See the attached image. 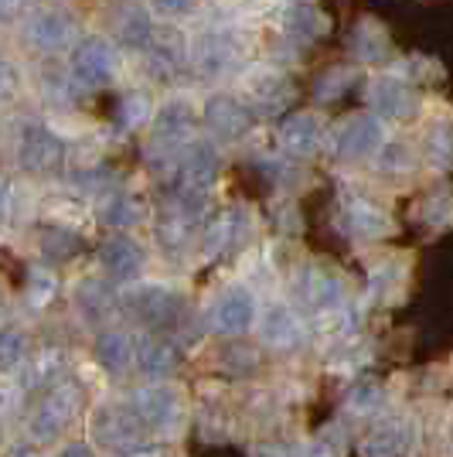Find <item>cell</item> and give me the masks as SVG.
I'll return each instance as SVG.
<instances>
[{
	"label": "cell",
	"instance_id": "cell-21",
	"mask_svg": "<svg viewBox=\"0 0 453 457\" xmlns=\"http://www.w3.org/2000/svg\"><path fill=\"white\" fill-rule=\"evenodd\" d=\"M286 28L297 35V38H317L324 31V21L317 18V11H310V7H297V11H290L286 14Z\"/></svg>",
	"mask_w": 453,
	"mask_h": 457
},
{
	"label": "cell",
	"instance_id": "cell-22",
	"mask_svg": "<svg viewBox=\"0 0 453 457\" xmlns=\"http://www.w3.org/2000/svg\"><path fill=\"white\" fill-rule=\"evenodd\" d=\"M307 297H310V304H317V307L338 304L341 284L334 277H327V273H310V290H307Z\"/></svg>",
	"mask_w": 453,
	"mask_h": 457
},
{
	"label": "cell",
	"instance_id": "cell-26",
	"mask_svg": "<svg viewBox=\"0 0 453 457\" xmlns=\"http://www.w3.org/2000/svg\"><path fill=\"white\" fill-rule=\"evenodd\" d=\"M140 120H147V99L130 96V99L123 103V123H127V127H133V123H140Z\"/></svg>",
	"mask_w": 453,
	"mask_h": 457
},
{
	"label": "cell",
	"instance_id": "cell-27",
	"mask_svg": "<svg viewBox=\"0 0 453 457\" xmlns=\"http://www.w3.org/2000/svg\"><path fill=\"white\" fill-rule=\"evenodd\" d=\"M11 86H14V72H11L7 62H0V99L11 93Z\"/></svg>",
	"mask_w": 453,
	"mask_h": 457
},
{
	"label": "cell",
	"instance_id": "cell-18",
	"mask_svg": "<svg viewBox=\"0 0 453 457\" xmlns=\"http://www.w3.org/2000/svg\"><path fill=\"white\" fill-rule=\"evenodd\" d=\"M344 215H348V226L361 232V236H378V232L389 228V219L375 205H368V202H348Z\"/></svg>",
	"mask_w": 453,
	"mask_h": 457
},
{
	"label": "cell",
	"instance_id": "cell-14",
	"mask_svg": "<svg viewBox=\"0 0 453 457\" xmlns=\"http://www.w3.org/2000/svg\"><path fill=\"white\" fill-rule=\"evenodd\" d=\"M191 130V110L188 103H168L161 113L153 116V134L161 140H181Z\"/></svg>",
	"mask_w": 453,
	"mask_h": 457
},
{
	"label": "cell",
	"instance_id": "cell-20",
	"mask_svg": "<svg viewBox=\"0 0 453 457\" xmlns=\"http://www.w3.org/2000/svg\"><path fill=\"white\" fill-rule=\"evenodd\" d=\"M119 31H123V41L130 45V48H140V45H147L153 38V24H151V14L147 11H130L127 21L119 24Z\"/></svg>",
	"mask_w": 453,
	"mask_h": 457
},
{
	"label": "cell",
	"instance_id": "cell-2",
	"mask_svg": "<svg viewBox=\"0 0 453 457\" xmlns=\"http://www.w3.org/2000/svg\"><path fill=\"white\" fill-rule=\"evenodd\" d=\"M78 403H82V393L76 386H58L55 393L38 406V413L31 420V434L38 440H55L78 413Z\"/></svg>",
	"mask_w": 453,
	"mask_h": 457
},
{
	"label": "cell",
	"instance_id": "cell-31",
	"mask_svg": "<svg viewBox=\"0 0 453 457\" xmlns=\"http://www.w3.org/2000/svg\"><path fill=\"white\" fill-rule=\"evenodd\" d=\"M11 14V0H0V21Z\"/></svg>",
	"mask_w": 453,
	"mask_h": 457
},
{
	"label": "cell",
	"instance_id": "cell-11",
	"mask_svg": "<svg viewBox=\"0 0 453 457\" xmlns=\"http://www.w3.org/2000/svg\"><path fill=\"white\" fill-rule=\"evenodd\" d=\"M280 140L290 154H310L317 151V140H321V127L314 116H293L286 120L284 130H280Z\"/></svg>",
	"mask_w": 453,
	"mask_h": 457
},
{
	"label": "cell",
	"instance_id": "cell-12",
	"mask_svg": "<svg viewBox=\"0 0 453 457\" xmlns=\"http://www.w3.org/2000/svg\"><path fill=\"white\" fill-rule=\"evenodd\" d=\"M372 106L378 116H406L413 110V96L406 86H399L396 79H382L372 89Z\"/></svg>",
	"mask_w": 453,
	"mask_h": 457
},
{
	"label": "cell",
	"instance_id": "cell-32",
	"mask_svg": "<svg viewBox=\"0 0 453 457\" xmlns=\"http://www.w3.org/2000/svg\"><path fill=\"white\" fill-rule=\"evenodd\" d=\"M14 457H38L35 451H14Z\"/></svg>",
	"mask_w": 453,
	"mask_h": 457
},
{
	"label": "cell",
	"instance_id": "cell-7",
	"mask_svg": "<svg viewBox=\"0 0 453 457\" xmlns=\"http://www.w3.org/2000/svg\"><path fill=\"white\" fill-rule=\"evenodd\" d=\"M256 318V304H252V297H249L246 290H228L226 297L215 304L211 311V321L218 331H226V335H239V331H246L249 324Z\"/></svg>",
	"mask_w": 453,
	"mask_h": 457
},
{
	"label": "cell",
	"instance_id": "cell-15",
	"mask_svg": "<svg viewBox=\"0 0 453 457\" xmlns=\"http://www.w3.org/2000/svg\"><path fill=\"white\" fill-rule=\"evenodd\" d=\"M136 362H140V369L147 376H168V372H174V365H177V352L168 342L147 338V342L140 345V352H136Z\"/></svg>",
	"mask_w": 453,
	"mask_h": 457
},
{
	"label": "cell",
	"instance_id": "cell-4",
	"mask_svg": "<svg viewBox=\"0 0 453 457\" xmlns=\"http://www.w3.org/2000/svg\"><path fill=\"white\" fill-rule=\"evenodd\" d=\"M218 174V154L205 147V144H194L188 154H185V164H181V188L191 198H202L211 181Z\"/></svg>",
	"mask_w": 453,
	"mask_h": 457
},
{
	"label": "cell",
	"instance_id": "cell-24",
	"mask_svg": "<svg viewBox=\"0 0 453 457\" xmlns=\"http://www.w3.org/2000/svg\"><path fill=\"white\" fill-rule=\"evenodd\" d=\"M24 355V335L21 331H0V369H14Z\"/></svg>",
	"mask_w": 453,
	"mask_h": 457
},
{
	"label": "cell",
	"instance_id": "cell-1",
	"mask_svg": "<svg viewBox=\"0 0 453 457\" xmlns=\"http://www.w3.org/2000/svg\"><path fill=\"white\" fill-rule=\"evenodd\" d=\"M18 157H21V168H24V171H35V174L55 171L58 164H62V157H65V144H62L48 127L28 123V127L21 130Z\"/></svg>",
	"mask_w": 453,
	"mask_h": 457
},
{
	"label": "cell",
	"instance_id": "cell-16",
	"mask_svg": "<svg viewBox=\"0 0 453 457\" xmlns=\"http://www.w3.org/2000/svg\"><path fill=\"white\" fill-rule=\"evenodd\" d=\"M174 297H170L168 290H133L130 294V307L140 314V318H147V321H161V318H168L170 311H174Z\"/></svg>",
	"mask_w": 453,
	"mask_h": 457
},
{
	"label": "cell",
	"instance_id": "cell-3",
	"mask_svg": "<svg viewBox=\"0 0 453 457\" xmlns=\"http://www.w3.org/2000/svg\"><path fill=\"white\" fill-rule=\"evenodd\" d=\"M116 72V58L113 48L99 38H86L76 45L72 52V76L82 86H106Z\"/></svg>",
	"mask_w": 453,
	"mask_h": 457
},
{
	"label": "cell",
	"instance_id": "cell-8",
	"mask_svg": "<svg viewBox=\"0 0 453 457\" xmlns=\"http://www.w3.org/2000/svg\"><path fill=\"white\" fill-rule=\"evenodd\" d=\"M378 144H382V127H378V120H372V116L351 120L338 134L341 157H365V154L378 151Z\"/></svg>",
	"mask_w": 453,
	"mask_h": 457
},
{
	"label": "cell",
	"instance_id": "cell-10",
	"mask_svg": "<svg viewBox=\"0 0 453 457\" xmlns=\"http://www.w3.org/2000/svg\"><path fill=\"white\" fill-rule=\"evenodd\" d=\"M174 410H177V400H174L170 389H144L133 400V413L140 417V423H147V427L168 423L174 417Z\"/></svg>",
	"mask_w": 453,
	"mask_h": 457
},
{
	"label": "cell",
	"instance_id": "cell-6",
	"mask_svg": "<svg viewBox=\"0 0 453 457\" xmlns=\"http://www.w3.org/2000/svg\"><path fill=\"white\" fill-rule=\"evenodd\" d=\"M205 120L218 137H239L249 127V110L235 96H211L205 106Z\"/></svg>",
	"mask_w": 453,
	"mask_h": 457
},
{
	"label": "cell",
	"instance_id": "cell-13",
	"mask_svg": "<svg viewBox=\"0 0 453 457\" xmlns=\"http://www.w3.org/2000/svg\"><path fill=\"white\" fill-rule=\"evenodd\" d=\"M263 338L273 348H290V345L301 342V324L286 307H273L263 318Z\"/></svg>",
	"mask_w": 453,
	"mask_h": 457
},
{
	"label": "cell",
	"instance_id": "cell-19",
	"mask_svg": "<svg viewBox=\"0 0 453 457\" xmlns=\"http://www.w3.org/2000/svg\"><path fill=\"white\" fill-rule=\"evenodd\" d=\"M95 355L110 372H119L130 362V338L127 335H103L99 345H95Z\"/></svg>",
	"mask_w": 453,
	"mask_h": 457
},
{
	"label": "cell",
	"instance_id": "cell-5",
	"mask_svg": "<svg viewBox=\"0 0 453 457\" xmlns=\"http://www.w3.org/2000/svg\"><path fill=\"white\" fill-rule=\"evenodd\" d=\"M28 38L35 48H45V52H58L72 41V21L58 11H38L35 18L28 21Z\"/></svg>",
	"mask_w": 453,
	"mask_h": 457
},
{
	"label": "cell",
	"instance_id": "cell-28",
	"mask_svg": "<svg viewBox=\"0 0 453 457\" xmlns=\"http://www.w3.org/2000/svg\"><path fill=\"white\" fill-rule=\"evenodd\" d=\"M194 0H157V7L161 11H168V14H177V11H188Z\"/></svg>",
	"mask_w": 453,
	"mask_h": 457
},
{
	"label": "cell",
	"instance_id": "cell-23",
	"mask_svg": "<svg viewBox=\"0 0 453 457\" xmlns=\"http://www.w3.org/2000/svg\"><path fill=\"white\" fill-rule=\"evenodd\" d=\"M399 447H402V437H399L396 427L375 430V434L368 437V444H365L368 457H392V454H399Z\"/></svg>",
	"mask_w": 453,
	"mask_h": 457
},
{
	"label": "cell",
	"instance_id": "cell-30",
	"mask_svg": "<svg viewBox=\"0 0 453 457\" xmlns=\"http://www.w3.org/2000/svg\"><path fill=\"white\" fill-rule=\"evenodd\" d=\"M4 215H7V185L0 181V219H4Z\"/></svg>",
	"mask_w": 453,
	"mask_h": 457
},
{
	"label": "cell",
	"instance_id": "cell-29",
	"mask_svg": "<svg viewBox=\"0 0 453 457\" xmlns=\"http://www.w3.org/2000/svg\"><path fill=\"white\" fill-rule=\"evenodd\" d=\"M62 457H93V451H89V447H82V444H76V447H69Z\"/></svg>",
	"mask_w": 453,
	"mask_h": 457
},
{
	"label": "cell",
	"instance_id": "cell-17",
	"mask_svg": "<svg viewBox=\"0 0 453 457\" xmlns=\"http://www.w3.org/2000/svg\"><path fill=\"white\" fill-rule=\"evenodd\" d=\"M246 222V215L243 212H222L211 226H208V236H205V253H222L226 246H232V239H235V228Z\"/></svg>",
	"mask_w": 453,
	"mask_h": 457
},
{
	"label": "cell",
	"instance_id": "cell-25",
	"mask_svg": "<svg viewBox=\"0 0 453 457\" xmlns=\"http://www.w3.org/2000/svg\"><path fill=\"white\" fill-rule=\"evenodd\" d=\"M103 219H106L110 226L127 228V226H133V222L140 219V209L133 205L130 198H116V202H110V209L103 212Z\"/></svg>",
	"mask_w": 453,
	"mask_h": 457
},
{
	"label": "cell",
	"instance_id": "cell-9",
	"mask_svg": "<svg viewBox=\"0 0 453 457\" xmlns=\"http://www.w3.org/2000/svg\"><path fill=\"white\" fill-rule=\"evenodd\" d=\"M103 267L110 270L116 280H133L144 267V249L127 236H116L103 246Z\"/></svg>",
	"mask_w": 453,
	"mask_h": 457
}]
</instances>
